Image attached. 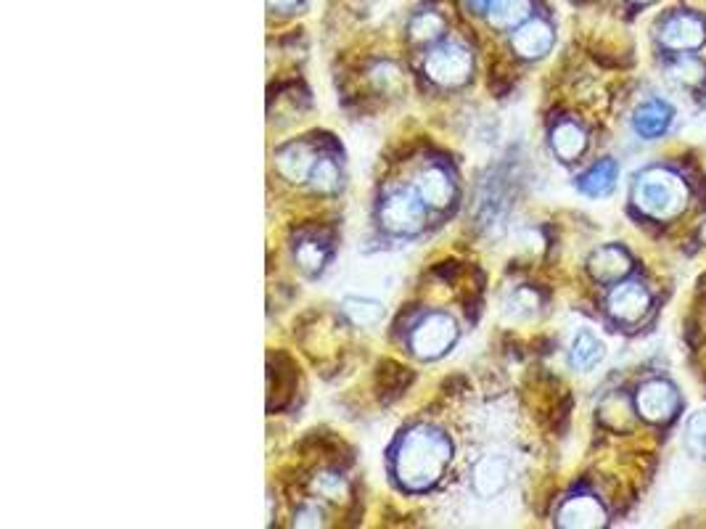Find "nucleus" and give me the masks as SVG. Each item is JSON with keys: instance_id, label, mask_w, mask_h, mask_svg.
Wrapping results in <instances>:
<instances>
[{"instance_id": "f257e3e1", "label": "nucleus", "mask_w": 706, "mask_h": 529, "mask_svg": "<svg viewBox=\"0 0 706 529\" xmlns=\"http://www.w3.org/2000/svg\"><path fill=\"white\" fill-rule=\"evenodd\" d=\"M447 463H450V442L445 434L432 426H416L400 442L394 458V474L405 490L421 492L429 490L445 474Z\"/></svg>"}, {"instance_id": "f03ea898", "label": "nucleus", "mask_w": 706, "mask_h": 529, "mask_svg": "<svg viewBox=\"0 0 706 529\" xmlns=\"http://www.w3.org/2000/svg\"><path fill=\"white\" fill-rule=\"evenodd\" d=\"M632 202L640 212L656 217V220H667V217L680 215L688 202V188H685L683 178L675 172L662 170H646L635 180L632 186Z\"/></svg>"}, {"instance_id": "7ed1b4c3", "label": "nucleus", "mask_w": 706, "mask_h": 529, "mask_svg": "<svg viewBox=\"0 0 706 529\" xmlns=\"http://www.w3.org/2000/svg\"><path fill=\"white\" fill-rule=\"evenodd\" d=\"M455 339H458V326H455L453 318H450V315L434 313L426 315L424 321L413 328L410 347H413V352H416L418 358L434 360L439 358V355H445L455 344Z\"/></svg>"}, {"instance_id": "20e7f679", "label": "nucleus", "mask_w": 706, "mask_h": 529, "mask_svg": "<svg viewBox=\"0 0 706 529\" xmlns=\"http://www.w3.org/2000/svg\"><path fill=\"white\" fill-rule=\"evenodd\" d=\"M381 223L397 236H416L424 228V199L413 191H397L381 207Z\"/></svg>"}, {"instance_id": "39448f33", "label": "nucleus", "mask_w": 706, "mask_h": 529, "mask_svg": "<svg viewBox=\"0 0 706 529\" xmlns=\"http://www.w3.org/2000/svg\"><path fill=\"white\" fill-rule=\"evenodd\" d=\"M426 75L432 77L434 82L453 88V85H463L471 77V56L469 51L458 43H445L434 48L426 59Z\"/></svg>"}, {"instance_id": "423d86ee", "label": "nucleus", "mask_w": 706, "mask_h": 529, "mask_svg": "<svg viewBox=\"0 0 706 529\" xmlns=\"http://www.w3.org/2000/svg\"><path fill=\"white\" fill-rule=\"evenodd\" d=\"M638 413L651 424H667L680 410V395L677 389L664 379H651L638 389L635 395Z\"/></svg>"}, {"instance_id": "0eeeda50", "label": "nucleus", "mask_w": 706, "mask_h": 529, "mask_svg": "<svg viewBox=\"0 0 706 529\" xmlns=\"http://www.w3.org/2000/svg\"><path fill=\"white\" fill-rule=\"evenodd\" d=\"M659 40L662 45H667L669 51H696L701 48L706 40V27L696 14H685V11H677V14L667 16L659 27Z\"/></svg>"}, {"instance_id": "6e6552de", "label": "nucleus", "mask_w": 706, "mask_h": 529, "mask_svg": "<svg viewBox=\"0 0 706 529\" xmlns=\"http://www.w3.org/2000/svg\"><path fill=\"white\" fill-rule=\"evenodd\" d=\"M651 310V294L640 284H622L609 294V313L622 323H638Z\"/></svg>"}, {"instance_id": "1a4fd4ad", "label": "nucleus", "mask_w": 706, "mask_h": 529, "mask_svg": "<svg viewBox=\"0 0 706 529\" xmlns=\"http://www.w3.org/2000/svg\"><path fill=\"white\" fill-rule=\"evenodd\" d=\"M513 51L524 59H540L553 48V27L545 19H527L513 32Z\"/></svg>"}, {"instance_id": "9d476101", "label": "nucleus", "mask_w": 706, "mask_h": 529, "mask_svg": "<svg viewBox=\"0 0 706 529\" xmlns=\"http://www.w3.org/2000/svg\"><path fill=\"white\" fill-rule=\"evenodd\" d=\"M632 268L630 254L622 246H601L590 257V273L601 284H617L619 278H625Z\"/></svg>"}, {"instance_id": "9b49d317", "label": "nucleus", "mask_w": 706, "mask_h": 529, "mask_svg": "<svg viewBox=\"0 0 706 529\" xmlns=\"http://www.w3.org/2000/svg\"><path fill=\"white\" fill-rule=\"evenodd\" d=\"M558 524L561 527H603L606 524V511L601 503L590 495L566 500L558 511Z\"/></svg>"}, {"instance_id": "f8f14e48", "label": "nucleus", "mask_w": 706, "mask_h": 529, "mask_svg": "<svg viewBox=\"0 0 706 529\" xmlns=\"http://www.w3.org/2000/svg\"><path fill=\"white\" fill-rule=\"evenodd\" d=\"M418 196L424 199V204L434 209H445L453 204L455 199V183L450 180L445 170L432 167V170L421 172L418 178Z\"/></svg>"}, {"instance_id": "ddd939ff", "label": "nucleus", "mask_w": 706, "mask_h": 529, "mask_svg": "<svg viewBox=\"0 0 706 529\" xmlns=\"http://www.w3.org/2000/svg\"><path fill=\"white\" fill-rule=\"evenodd\" d=\"M672 117H675V112H672L667 104H662V101H648V104H643L638 112H635L632 127H635V133H638L640 138L654 141V138L667 133L669 125H672Z\"/></svg>"}, {"instance_id": "4468645a", "label": "nucleus", "mask_w": 706, "mask_h": 529, "mask_svg": "<svg viewBox=\"0 0 706 529\" xmlns=\"http://www.w3.org/2000/svg\"><path fill=\"white\" fill-rule=\"evenodd\" d=\"M506 485H508V461L503 458V455H487V458H482V461L476 463L474 487L479 495L492 498V495H498Z\"/></svg>"}, {"instance_id": "2eb2a0df", "label": "nucleus", "mask_w": 706, "mask_h": 529, "mask_svg": "<svg viewBox=\"0 0 706 529\" xmlns=\"http://www.w3.org/2000/svg\"><path fill=\"white\" fill-rule=\"evenodd\" d=\"M275 159H278V172H281L283 178H289L291 183H302V180L310 178V172H313L315 162H318L302 143H291V146L278 151Z\"/></svg>"}, {"instance_id": "dca6fc26", "label": "nucleus", "mask_w": 706, "mask_h": 529, "mask_svg": "<svg viewBox=\"0 0 706 529\" xmlns=\"http://www.w3.org/2000/svg\"><path fill=\"white\" fill-rule=\"evenodd\" d=\"M487 22L498 30H513L529 19V0H492L487 6Z\"/></svg>"}, {"instance_id": "f3484780", "label": "nucleus", "mask_w": 706, "mask_h": 529, "mask_svg": "<svg viewBox=\"0 0 706 529\" xmlns=\"http://www.w3.org/2000/svg\"><path fill=\"white\" fill-rule=\"evenodd\" d=\"M550 143H553V151H556L558 157L564 159V162H572V159H577L582 151H585L588 138H585L580 125H574V122H561V125H556L553 135H550Z\"/></svg>"}, {"instance_id": "a211bd4d", "label": "nucleus", "mask_w": 706, "mask_h": 529, "mask_svg": "<svg viewBox=\"0 0 706 529\" xmlns=\"http://www.w3.org/2000/svg\"><path fill=\"white\" fill-rule=\"evenodd\" d=\"M617 172V162H611V159H601L598 164H593L580 178L582 194L606 196L614 188V183H617Z\"/></svg>"}, {"instance_id": "6ab92c4d", "label": "nucleus", "mask_w": 706, "mask_h": 529, "mask_svg": "<svg viewBox=\"0 0 706 529\" xmlns=\"http://www.w3.org/2000/svg\"><path fill=\"white\" fill-rule=\"evenodd\" d=\"M603 355H606V350H603L601 339H595L590 331H580V334L574 336L569 358H572V366L577 368V371H590V368H595L603 360Z\"/></svg>"}, {"instance_id": "aec40b11", "label": "nucleus", "mask_w": 706, "mask_h": 529, "mask_svg": "<svg viewBox=\"0 0 706 529\" xmlns=\"http://www.w3.org/2000/svg\"><path fill=\"white\" fill-rule=\"evenodd\" d=\"M342 310H344V315H347V318H350V321L360 328L376 326V323L384 318V307H381L379 302H373V299H360V297L344 299Z\"/></svg>"}, {"instance_id": "412c9836", "label": "nucleus", "mask_w": 706, "mask_h": 529, "mask_svg": "<svg viewBox=\"0 0 706 529\" xmlns=\"http://www.w3.org/2000/svg\"><path fill=\"white\" fill-rule=\"evenodd\" d=\"M442 30H445V22L434 11H424V14H418L410 22V38L416 40V43H432V40L442 35Z\"/></svg>"}, {"instance_id": "4be33fe9", "label": "nucleus", "mask_w": 706, "mask_h": 529, "mask_svg": "<svg viewBox=\"0 0 706 529\" xmlns=\"http://www.w3.org/2000/svg\"><path fill=\"white\" fill-rule=\"evenodd\" d=\"M310 180H313V188L320 194H334L339 188V167L331 159H318L313 172H310Z\"/></svg>"}, {"instance_id": "5701e85b", "label": "nucleus", "mask_w": 706, "mask_h": 529, "mask_svg": "<svg viewBox=\"0 0 706 529\" xmlns=\"http://www.w3.org/2000/svg\"><path fill=\"white\" fill-rule=\"evenodd\" d=\"M326 260H328V252L323 244H315V241H305V244H299L297 262L307 270V273H318V270L326 265Z\"/></svg>"}, {"instance_id": "b1692460", "label": "nucleus", "mask_w": 706, "mask_h": 529, "mask_svg": "<svg viewBox=\"0 0 706 529\" xmlns=\"http://www.w3.org/2000/svg\"><path fill=\"white\" fill-rule=\"evenodd\" d=\"M685 442H688V450H691V453L706 455V410L696 413V416L688 421Z\"/></svg>"}, {"instance_id": "393cba45", "label": "nucleus", "mask_w": 706, "mask_h": 529, "mask_svg": "<svg viewBox=\"0 0 706 529\" xmlns=\"http://www.w3.org/2000/svg\"><path fill=\"white\" fill-rule=\"evenodd\" d=\"M315 490H318L320 495H326L328 500H342V495L347 492V485H344V479L336 477V474H320V477L315 479Z\"/></svg>"}, {"instance_id": "a878e982", "label": "nucleus", "mask_w": 706, "mask_h": 529, "mask_svg": "<svg viewBox=\"0 0 706 529\" xmlns=\"http://www.w3.org/2000/svg\"><path fill=\"white\" fill-rule=\"evenodd\" d=\"M320 511L318 508H302L297 514V527H318Z\"/></svg>"}, {"instance_id": "bb28decb", "label": "nucleus", "mask_w": 706, "mask_h": 529, "mask_svg": "<svg viewBox=\"0 0 706 529\" xmlns=\"http://www.w3.org/2000/svg\"><path fill=\"white\" fill-rule=\"evenodd\" d=\"M297 3L299 0H268V6L275 8V11H291Z\"/></svg>"}, {"instance_id": "cd10ccee", "label": "nucleus", "mask_w": 706, "mask_h": 529, "mask_svg": "<svg viewBox=\"0 0 706 529\" xmlns=\"http://www.w3.org/2000/svg\"><path fill=\"white\" fill-rule=\"evenodd\" d=\"M492 0H469V6H474L476 11H487V6H490Z\"/></svg>"}, {"instance_id": "c85d7f7f", "label": "nucleus", "mask_w": 706, "mask_h": 529, "mask_svg": "<svg viewBox=\"0 0 706 529\" xmlns=\"http://www.w3.org/2000/svg\"><path fill=\"white\" fill-rule=\"evenodd\" d=\"M635 3H654V0H635Z\"/></svg>"}]
</instances>
